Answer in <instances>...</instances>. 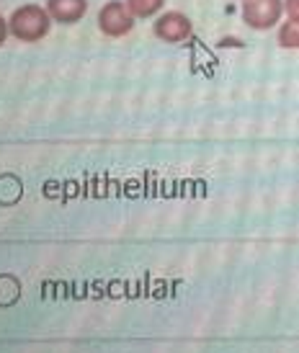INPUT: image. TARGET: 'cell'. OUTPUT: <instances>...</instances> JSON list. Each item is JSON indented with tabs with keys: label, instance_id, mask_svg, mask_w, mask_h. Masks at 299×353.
I'll return each mask as SVG.
<instances>
[{
	"label": "cell",
	"instance_id": "8992f818",
	"mask_svg": "<svg viewBox=\"0 0 299 353\" xmlns=\"http://www.w3.org/2000/svg\"><path fill=\"white\" fill-rule=\"evenodd\" d=\"M127 8L134 19H158L165 8V0H127Z\"/></svg>",
	"mask_w": 299,
	"mask_h": 353
},
{
	"label": "cell",
	"instance_id": "277c9868",
	"mask_svg": "<svg viewBox=\"0 0 299 353\" xmlns=\"http://www.w3.org/2000/svg\"><path fill=\"white\" fill-rule=\"evenodd\" d=\"M152 34L165 44H183L191 39L194 23L181 10H163L158 19L152 21Z\"/></svg>",
	"mask_w": 299,
	"mask_h": 353
},
{
	"label": "cell",
	"instance_id": "9c48e42d",
	"mask_svg": "<svg viewBox=\"0 0 299 353\" xmlns=\"http://www.w3.org/2000/svg\"><path fill=\"white\" fill-rule=\"evenodd\" d=\"M8 37H10V26H8V19H3L0 16V47L8 41Z\"/></svg>",
	"mask_w": 299,
	"mask_h": 353
},
{
	"label": "cell",
	"instance_id": "6da1fadb",
	"mask_svg": "<svg viewBox=\"0 0 299 353\" xmlns=\"http://www.w3.org/2000/svg\"><path fill=\"white\" fill-rule=\"evenodd\" d=\"M52 16L47 6H39V3H26V6H19L8 16V26H10V37L19 39L21 44H37L41 41L52 29Z\"/></svg>",
	"mask_w": 299,
	"mask_h": 353
},
{
	"label": "cell",
	"instance_id": "3957f363",
	"mask_svg": "<svg viewBox=\"0 0 299 353\" xmlns=\"http://www.w3.org/2000/svg\"><path fill=\"white\" fill-rule=\"evenodd\" d=\"M99 31L109 39H121L132 34L137 19L132 16V10L127 8V0H109L106 6H101L99 16H96Z\"/></svg>",
	"mask_w": 299,
	"mask_h": 353
},
{
	"label": "cell",
	"instance_id": "5b68a950",
	"mask_svg": "<svg viewBox=\"0 0 299 353\" xmlns=\"http://www.w3.org/2000/svg\"><path fill=\"white\" fill-rule=\"evenodd\" d=\"M47 10L54 23L72 26L80 23L88 13V0H47Z\"/></svg>",
	"mask_w": 299,
	"mask_h": 353
},
{
	"label": "cell",
	"instance_id": "52a82bcc",
	"mask_svg": "<svg viewBox=\"0 0 299 353\" xmlns=\"http://www.w3.org/2000/svg\"><path fill=\"white\" fill-rule=\"evenodd\" d=\"M276 41H279L281 50H299V21L287 19L284 23H279Z\"/></svg>",
	"mask_w": 299,
	"mask_h": 353
},
{
	"label": "cell",
	"instance_id": "ba28073f",
	"mask_svg": "<svg viewBox=\"0 0 299 353\" xmlns=\"http://www.w3.org/2000/svg\"><path fill=\"white\" fill-rule=\"evenodd\" d=\"M284 19L299 21V0H284Z\"/></svg>",
	"mask_w": 299,
	"mask_h": 353
},
{
	"label": "cell",
	"instance_id": "7a4b0ae2",
	"mask_svg": "<svg viewBox=\"0 0 299 353\" xmlns=\"http://www.w3.org/2000/svg\"><path fill=\"white\" fill-rule=\"evenodd\" d=\"M240 16L248 29L271 31L284 19V0H243Z\"/></svg>",
	"mask_w": 299,
	"mask_h": 353
}]
</instances>
